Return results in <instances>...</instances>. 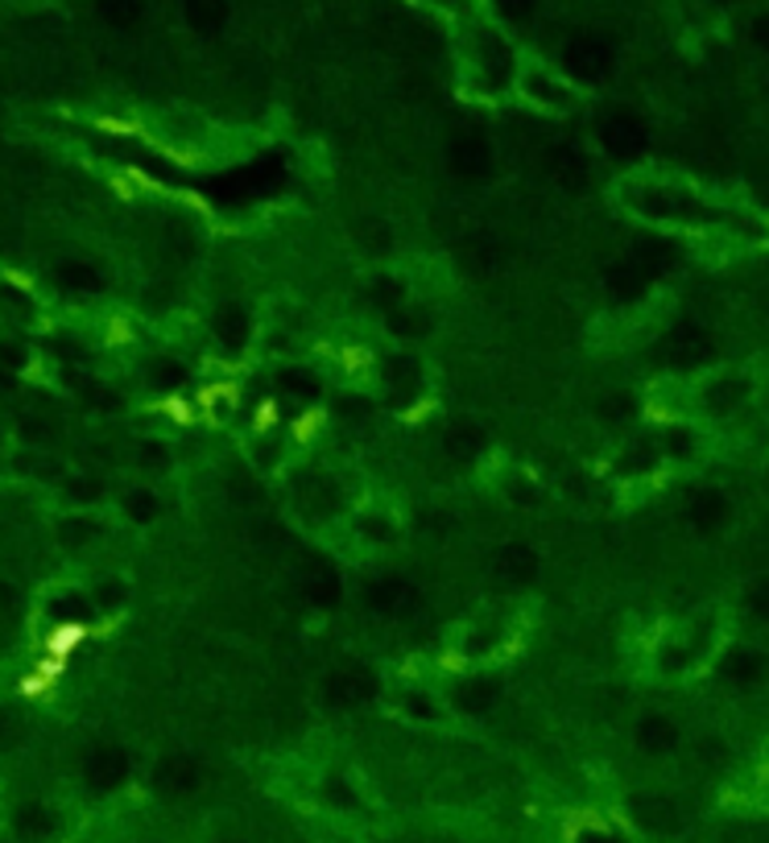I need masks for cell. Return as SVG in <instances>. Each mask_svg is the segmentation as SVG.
Returning <instances> with one entry per match:
<instances>
[{"label": "cell", "instance_id": "cell-2", "mask_svg": "<svg viewBox=\"0 0 769 843\" xmlns=\"http://www.w3.org/2000/svg\"><path fill=\"white\" fill-rule=\"evenodd\" d=\"M757 38H766V42H769V17H766V21H757Z\"/></svg>", "mask_w": 769, "mask_h": 843}, {"label": "cell", "instance_id": "cell-1", "mask_svg": "<svg viewBox=\"0 0 769 843\" xmlns=\"http://www.w3.org/2000/svg\"><path fill=\"white\" fill-rule=\"evenodd\" d=\"M273 418H278V409H273V406L257 409V422H261V426H273Z\"/></svg>", "mask_w": 769, "mask_h": 843}]
</instances>
